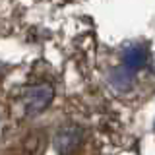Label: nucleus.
<instances>
[{
  "instance_id": "nucleus-1",
  "label": "nucleus",
  "mask_w": 155,
  "mask_h": 155,
  "mask_svg": "<svg viewBox=\"0 0 155 155\" xmlns=\"http://www.w3.org/2000/svg\"><path fill=\"white\" fill-rule=\"evenodd\" d=\"M54 99V87L51 84H35V85H29L25 91H23L21 97V103L25 113L31 114H39L51 105V101Z\"/></svg>"
},
{
  "instance_id": "nucleus-2",
  "label": "nucleus",
  "mask_w": 155,
  "mask_h": 155,
  "mask_svg": "<svg viewBox=\"0 0 155 155\" xmlns=\"http://www.w3.org/2000/svg\"><path fill=\"white\" fill-rule=\"evenodd\" d=\"M81 142V130L78 126H64L56 132L54 147L60 155H70Z\"/></svg>"
},
{
  "instance_id": "nucleus-3",
  "label": "nucleus",
  "mask_w": 155,
  "mask_h": 155,
  "mask_svg": "<svg viewBox=\"0 0 155 155\" xmlns=\"http://www.w3.org/2000/svg\"><path fill=\"white\" fill-rule=\"evenodd\" d=\"M145 62H147V51H145L142 45H134L124 52V68L130 70V72H134V74H136V70H140V68L145 64Z\"/></svg>"
},
{
  "instance_id": "nucleus-4",
  "label": "nucleus",
  "mask_w": 155,
  "mask_h": 155,
  "mask_svg": "<svg viewBox=\"0 0 155 155\" xmlns=\"http://www.w3.org/2000/svg\"><path fill=\"white\" fill-rule=\"evenodd\" d=\"M132 80H134V72L126 70V68H118V70L113 72V84L114 87H120V89H128L132 85Z\"/></svg>"
},
{
  "instance_id": "nucleus-5",
  "label": "nucleus",
  "mask_w": 155,
  "mask_h": 155,
  "mask_svg": "<svg viewBox=\"0 0 155 155\" xmlns=\"http://www.w3.org/2000/svg\"><path fill=\"white\" fill-rule=\"evenodd\" d=\"M4 70H6V66H4V64H2V62H0V74H2V72H4Z\"/></svg>"
}]
</instances>
